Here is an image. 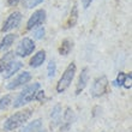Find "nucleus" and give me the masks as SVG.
<instances>
[{
    "instance_id": "obj_1",
    "label": "nucleus",
    "mask_w": 132,
    "mask_h": 132,
    "mask_svg": "<svg viewBox=\"0 0 132 132\" xmlns=\"http://www.w3.org/2000/svg\"><path fill=\"white\" fill-rule=\"evenodd\" d=\"M32 115V109H22L19 112H16L14 114L10 115L9 118L4 121L3 127L5 131H13V130L21 127L31 118Z\"/></svg>"
},
{
    "instance_id": "obj_2",
    "label": "nucleus",
    "mask_w": 132,
    "mask_h": 132,
    "mask_svg": "<svg viewBox=\"0 0 132 132\" xmlns=\"http://www.w3.org/2000/svg\"><path fill=\"white\" fill-rule=\"evenodd\" d=\"M41 89V85L40 83L35 82V83H31L27 85V87L23 89V90L19 93L16 100L13 101V108H21L25 104L30 103L35 100V96L37 94V91Z\"/></svg>"
},
{
    "instance_id": "obj_3",
    "label": "nucleus",
    "mask_w": 132,
    "mask_h": 132,
    "mask_svg": "<svg viewBox=\"0 0 132 132\" xmlns=\"http://www.w3.org/2000/svg\"><path fill=\"white\" fill-rule=\"evenodd\" d=\"M76 70H77V67H76V64L75 63H71L66 67V70L63 73V76L60 77L59 82L56 84V91H58V93L61 94V93H64L65 90H67V88L71 85L73 78H75Z\"/></svg>"
},
{
    "instance_id": "obj_4",
    "label": "nucleus",
    "mask_w": 132,
    "mask_h": 132,
    "mask_svg": "<svg viewBox=\"0 0 132 132\" xmlns=\"http://www.w3.org/2000/svg\"><path fill=\"white\" fill-rule=\"evenodd\" d=\"M108 79L106 76H100L94 80L91 85V96L93 97H101L108 91Z\"/></svg>"
},
{
    "instance_id": "obj_5",
    "label": "nucleus",
    "mask_w": 132,
    "mask_h": 132,
    "mask_svg": "<svg viewBox=\"0 0 132 132\" xmlns=\"http://www.w3.org/2000/svg\"><path fill=\"white\" fill-rule=\"evenodd\" d=\"M35 47H36V46H35V42L32 41L31 38L24 37L19 41L14 54L18 56H21V58H25V56H28L29 54H31V53L34 52Z\"/></svg>"
},
{
    "instance_id": "obj_6",
    "label": "nucleus",
    "mask_w": 132,
    "mask_h": 132,
    "mask_svg": "<svg viewBox=\"0 0 132 132\" xmlns=\"http://www.w3.org/2000/svg\"><path fill=\"white\" fill-rule=\"evenodd\" d=\"M30 80H31V73L29 71H23L17 77H14L10 83H7L6 88L9 90H16L18 88H21L23 85H25L27 83H29Z\"/></svg>"
},
{
    "instance_id": "obj_7",
    "label": "nucleus",
    "mask_w": 132,
    "mask_h": 132,
    "mask_svg": "<svg viewBox=\"0 0 132 132\" xmlns=\"http://www.w3.org/2000/svg\"><path fill=\"white\" fill-rule=\"evenodd\" d=\"M21 21H22L21 12H19V11L12 12V13L9 14V17L5 19V22H4V24H3V28H1V31L7 32V31H10V30H12V29L17 28L18 25H19V23H21Z\"/></svg>"
},
{
    "instance_id": "obj_8",
    "label": "nucleus",
    "mask_w": 132,
    "mask_h": 132,
    "mask_svg": "<svg viewBox=\"0 0 132 132\" xmlns=\"http://www.w3.org/2000/svg\"><path fill=\"white\" fill-rule=\"evenodd\" d=\"M46 19V11L43 9H38L34 12V13L30 16V18L28 19V23H27V29L28 30H32L36 27H40V25L45 22Z\"/></svg>"
},
{
    "instance_id": "obj_9",
    "label": "nucleus",
    "mask_w": 132,
    "mask_h": 132,
    "mask_svg": "<svg viewBox=\"0 0 132 132\" xmlns=\"http://www.w3.org/2000/svg\"><path fill=\"white\" fill-rule=\"evenodd\" d=\"M89 82V70L88 67H84L80 72L79 77H78V82H77V87H76V95H79L82 91L85 89V87L88 85Z\"/></svg>"
},
{
    "instance_id": "obj_10",
    "label": "nucleus",
    "mask_w": 132,
    "mask_h": 132,
    "mask_svg": "<svg viewBox=\"0 0 132 132\" xmlns=\"http://www.w3.org/2000/svg\"><path fill=\"white\" fill-rule=\"evenodd\" d=\"M22 65H23V64H22V61H19V60H13V61L9 64L6 69L1 72V73H3V77L5 78V79L11 78L14 73H17L18 71L22 69Z\"/></svg>"
},
{
    "instance_id": "obj_11",
    "label": "nucleus",
    "mask_w": 132,
    "mask_h": 132,
    "mask_svg": "<svg viewBox=\"0 0 132 132\" xmlns=\"http://www.w3.org/2000/svg\"><path fill=\"white\" fill-rule=\"evenodd\" d=\"M114 83L118 87H124L125 89H131V73L119 72Z\"/></svg>"
},
{
    "instance_id": "obj_12",
    "label": "nucleus",
    "mask_w": 132,
    "mask_h": 132,
    "mask_svg": "<svg viewBox=\"0 0 132 132\" xmlns=\"http://www.w3.org/2000/svg\"><path fill=\"white\" fill-rule=\"evenodd\" d=\"M45 60H46V52L42 49V51H38L36 54H34V56L30 59L29 64H30V66L32 69H37V67H40L42 64L45 63Z\"/></svg>"
},
{
    "instance_id": "obj_13",
    "label": "nucleus",
    "mask_w": 132,
    "mask_h": 132,
    "mask_svg": "<svg viewBox=\"0 0 132 132\" xmlns=\"http://www.w3.org/2000/svg\"><path fill=\"white\" fill-rule=\"evenodd\" d=\"M41 127H42V120L41 119H36V120L30 121L28 125H25L19 132H38L41 131Z\"/></svg>"
},
{
    "instance_id": "obj_14",
    "label": "nucleus",
    "mask_w": 132,
    "mask_h": 132,
    "mask_svg": "<svg viewBox=\"0 0 132 132\" xmlns=\"http://www.w3.org/2000/svg\"><path fill=\"white\" fill-rule=\"evenodd\" d=\"M73 48V41L70 40V38H64L61 45L59 47V54L63 56H66L69 55V53L72 51Z\"/></svg>"
},
{
    "instance_id": "obj_15",
    "label": "nucleus",
    "mask_w": 132,
    "mask_h": 132,
    "mask_svg": "<svg viewBox=\"0 0 132 132\" xmlns=\"http://www.w3.org/2000/svg\"><path fill=\"white\" fill-rule=\"evenodd\" d=\"M77 21H78V6H77V4H73L72 10L70 12V17L67 19V23H66V27L73 28L77 24Z\"/></svg>"
},
{
    "instance_id": "obj_16",
    "label": "nucleus",
    "mask_w": 132,
    "mask_h": 132,
    "mask_svg": "<svg viewBox=\"0 0 132 132\" xmlns=\"http://www.w3.org/2000/svg\"><path fill=\"white\" fill-rule=\"evenodd\" d=\"M14 56H16V54H14L13 52H9V53H5V54L0 58V72H3L10 63H12L13 60H16Z\"/></svg>"
},
{
    "instance_id": "obj_17",
    "label": "nucleus",
    "mask_w": 132,
    "mask_h": 132,
    "mask_svg": "<svg viewBox=\"0 0 132 132\" xmlns=\"http://www.w3.org/2000/svg\"><path fill=\"white\" fill-rule=\"evenodd\" d=\"M14 40H16V35L14 34H7L3 37V40L0 41V51H6L13 45Z\"/></svg>"
},
{
    "instance_id": "obj_18",
    "label": "nucleus",
    "mask_w": 132,
    "mask_h": 132,
    "mask_svg": "<svg viewBox=\"0 0 132 132\" xmlns=\"http://www.w3.org/2000/svg\"><path fill=\"white\" fill-rule=\"evenodd\" d=\"M51 119H52V122H53V126L54 125H58L61 120V107L59 104L54 106V108L52 109V113H51Z\"/></svg>"
},
{
    "instance_id": "obj_19",
    "label": "nucleus",
    "mask_w": 132,
    "mask_h": 132,
    "mask_svg": "<svg viewBox=\"0 0 132 132\" xmlns=\"http://www.w3.org/2000/svg\"><path fill=\"white\" fill-rule=\"evenodd\" d=\"M12 103V96L10 94L4 95L3 97H0V111H5L11 106Z\"/></svg>"
},
{
    "instance_id": "obj_20",
    "label": "nucleus",
    "mask_w": 132,
    "mask_h": 132,
    "mask_svg": "<svg viewBox=\"0 0 132 132\" xmlns=\"http://www.w3.org/2000/svg\"><path fill=\"white\" fill-rule=\"evenodd\" d=\"M63 118H64V122H65V126H64L63 129H69L70 125H71L73 121V113H72V109H71V108H67V109H66V112L63 115Z\"/></svg>"
},
{
    "instance_id": "obj_21",
    "label": "nucleus",
    "mask_w": 132,
    "mask_h": 132,
    "mask_svg": "<svg viewBox=\"0 0 132 132\" xmlns=\"http://www.w3.org/2000/svg\"><path fill=\"white\" fill-rule=\"evenodd\" d=\"M45 34H46V29L43 25H40V27H36L32 31V37L35 40H41V38L45 37Z\"/></svg>"
},
{
    "instance_id": "obj_22",
    "label": "nucleus",
    "mask_w": 132,
    "mask_h": 132,
    "mask_svg": "<svg viewBox=\"0 0 132 132\" xmlns=\"http://www.w3.org/2000/svg\"><path fill=\"white\" fill-rule=\"evenodd\" d=\"M42 1L43 0H22V4H23V6L27 10H30V9H34V7L38 6Z\"/></svg>"
},
{
    "instance_id": "obj_23",
    "label": "nucleus",
    "mask_w": 132,
    "mask_h": 132,
    "mask_svg": "<svg viewBox=\"0 0 132 132\" xmlns=\"http://www.w3.org/2000/svg\"><path fill=\"white\" fill-rule=\"evenodd\" d=\"M47 73H48V77L49 78H52V77L55 76L56 73V64L54 60H51L48 64V66H47Z\"/></svg>"
},
{
    "instance_id": "obj_24",
    "label": "nucleus",
    "mask_w": 132,
    "mask_h": 132,
    "mask_svg": "<svg viewBox=\"0 0 132 132\" xmlns=\"http://www.w3.org/2000/svg\"><path fill=\"white\" fill-rule=\"evenodd\" d=\"M43 98H45V91L40 89V90L37 91L36 96H35V100H36V101H42Z\"/></svg>"
},
{
    "instance_id": "obj_25",
    "label": "nucleus",
    "mask_w": 132,
    "mask_h": 132,
    "mask_svg": "<svg viewBox=\"0 0 132 132\" xmlns=\"http://www.w3.org/2000/svg\"><path fill=\"white\" fill-rule=\"evenodd\" d=\"M80 3H82V6H83V9H85V10H87L88 7L91 5L93 0H80Z\"/></svg>"
},
{
    "instance_id": "obj_26",
    "label": "nucleus",
    "mask_w": 132,
    "mask_h": 132,
    "mask_svg": "<svg viewBox=\"0 0 132 132\" xmlns=\"http://www.w3.org/2000/svg\"><path fill=\"white\" fill-rule=\"evenodd\" d=\"M19 1H21V0H7V5H9V6H16Z\"/></svg>"
},
{
    "instance_id": "obj_27",
    "label": "nucleus",
    "mask_w": 132,
    "mask_h": 132,
    "mask_svg": "<svg viewBox=\"0 0 132 132\" xmlns=\"http://www.w3.org/2000/svg\"><path fill=\"white\" fill-rule=\"evenodd\" d=\"M38 132H45V131H43V130H42V131H38Z\"/></svg>"
}]
</instances>
